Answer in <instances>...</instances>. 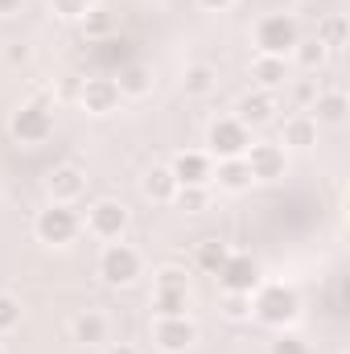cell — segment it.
I'll return each mask as SVG.
<instances>
[{"label":"cell","mask_w":350,"mask_h":354,"mask_svg":"<svg viewBox=\"0 0 350 354\" xmlns=\"http://www.w3.org/2000/svg\"><path fill=\"white\" fill-rule=\"evenodd\" d=\"M243 165H248V174L252 177L272 181V177L284 174V153H280V145H248Z\"/></svg>","instance_id":"ba28073f"},{"label":"cell","mask_w":350,"mask_h":354,"mask_svg":"<svg viewBox=\"0 0 350 354\" xmlns=\"http://www.w3.org/2000/svg\"><path fill=\"white\" fill-rule=\"evenodd\" d=\"M37 239L42 243H71L75 235H79V214L66 206V202H54L50 210H42L37 214Z\"/></svg>","instance_id":"3957f363"},{"label":"cell","mask_w":350,"mask_h":354,"mask_svg":"<svg viewBox=\"0 0 350 354\" xmlns=\"http://www.w3.org/2000/svg\"><path fill=\"white\" fill-rule=\"evenodd\" d=\"M50 132H54V120H50V107L46 103H25L12 115V136L21 145H42Z\"/></svg>","instance_id":"5b68a950"},{"label":"cell","mask_w":350,"mask_h":354,"mask_svg":"<svg viewBox=\"0 0 350 354\" xmlns=\"http://www.w3.org/2000/svg\"><path fill=\"white\" fill-rule=\"evenodd\" d=\"M153 338H157V346L169 354H181L194 346V338H198V330L185 322V317H161L157 322V330H153Z\"/></svg>","instance_id":"9c48e42d"},{"label":"cell","mask_w":350,"mask_h":354,"mask_svg":"<svg viewBox=\"0 0 350 354\" xmlns=\"http://www.w3.org/2000/svg\"><path fill=\"white\" fill-rule=\"evenodd\" d=\"M107 354H136V351H132V346H111Z\"/></svg>","instance_id":"8d00e7d4"},{"label":"cell","mask_w":350,"mask_h":354,"mask_svg":"<svg viewBox=\"0 0 350 354\" xmlns=\"http://www.w3.org/2000/svg\"><path fill=\"white\" fill-rule=\"evenodd\" d=\"M157 288H185V272L165 268V272H161V280H157Z\"/></svg>","instance_id":"d6a6232c"},{"label":"cell","mask_w":350,"mask_h":354,"mask_svg":"<svg viewBox=\"0 0 350 354\" xmlns=\"http://www.w3.org/2000/svg\"><path fill=\"white\" fill-rule=\"evenodd\" d=\"M248 309H252L248 292H227V317H248Z\"/></svg>","instance_id":"4dcf8cb0"},{"label":"cell","mask_w":350,"mask_h":354,"mask_svg":"<svg viewBox=\"0 0 350 354\" xmlns=\"http://www.w3.org/2000/svg\"><path fill=\"white\" fill-rule=\"evenodd\" d=\"M50 194H54L58 202H71V198H79V194H83V174H79L75 165H62V169H54V174H50Z\"/></svg>","instance_id":"4fadbf2b"},{"label":"cell","mask_w":350,"mask_h":354,"mask_svg":"<svg viewBox=\"0 0 350 354\" xmlns=\"http://www.w3.org/2000/svg\"><path fill=\"white\" fill-rule=\"evenodd\" d=\"M124 227H128V210H124L120 202H99V206H91V235H99V239H120Z\"/></svg>","instance_id":"30bf717a"},{"label":"cell","mask_w":350,"mask_h":354,"mask_svg":"<svg viewBox=\"0 0 350 354\" xmlns=\"http://www.w3.org/2000/svg\"><path fill=\"white\" fill-rule=\"evenodd\" d=\"M297 58H301V66H305V71H313V66H322L326 46H322V41H297Z\"/></svg>","instance_id":"d4e9b609"},{"label":"cell","mask_w":350,"mask_h":354,"mask_svg":"<svg viewBox=\"0 0 350 354\" xmlns=\"http://www.w3.org/2000/svg\"><path fill=\"white\" fill-rule=\"evenodd\" d=\"M153 305H157V313H161V317H185V305H190V288H157Z\"/></svg>","instance_id":"e0dca14e"},{"label":"cell","mask_w":350,"mask_h":354,"mask_svg":"<svg viewBox=\"0 0 350 354\" xmlns=\"http://www.w3.org/2000/svg\"><path fill=\"white\" fill-rule=\"evenodd\" d=\"M21 8V0H0V12H17Z\"/></svg>","instance_id":"e575fe53"},{"label":"cell","mask_w":350,"mask_h":354,"mask_svg":"<svg viewBox=\"0 0 350 354\" xmlns=\"http://www.w3.org/2000/svg\"><path fill=\"white\" fill-rule=\"evenodd\" d=\"M272 354H309V351H305V342H301V338L284 334V338H276V342H272Z\"/></svg>","instance_id":"1f68e13d"},{"label":"cell","mask_w":350,"mask_h":354,"mask_svg":"<svg viewBox=\"0 0 350 354\" xmlns=\"http://www.w3.org/2000/svg\"><path fill=\"white\" fill-rule=\"evenodd\" d=\"M99 272H103L107 284H132L140 276V256L132 248H124V243H111L103 252V260H99Z\"/></svg>","instance_id":"8992f818"},{"label":"cell","mask_w":350,"mask_h":354,"mask_svg":"<svg viewBox=\"0 0 350 354\" xmlns=\"http://www.w3.org/2000/svg\"><path fill=\"white\" fill-rule=\"evenodd\" d=\"M75 338H79V342H87V346L103 342V338H107V322H103L99 313H83V317L75 322Z\"/></svg>","instance_id":"ffe728a7"},{"label":"cell","mask_w":350,"mask_h":354,"mask_svg":"<svg viewBox=\"0 0 350 354\" xmlns=\"http://www.w3.org/2000/svg\"><path fill=\"white\" fill-rule=\"evenodd\" d=\"M342 37H347V21H342V17H330V21H326V29H322V37H317V41H322V46H326V50H330V46H334V50H338V46H342Z\"/></svg>","instance_id":"484cf974"},{"label":"cell","mask_w":350,"mask_h":354,"mask_svg":"<svg viewBox=\"0 0 350 354\" xmlns=\"http://www.w3.org/2000/svg\"><path fill=\"white\" fill-rule=\"evenodd\" d=\"M223 264H227V248H223L219 239L198 243V268H202V272H219Z\"/></svg>","instance_id":"603a6c76"},{"label":"cell","mask_w":350,"mask_h":354,"mask_svg":"<svg viewBox=\"0 0 350 354\" xmlns=\"http://www.w3.org/2000/svg\"><path fill=\"white\" fill-rule=\"evenodd\" d=\"M202 4H206V8H227L231 0H202Z\"/></svg>","instance_id":"d590c367"},{"label":"cell","mask_w":350,"mask_h":354,"mask_svg":"<svg viewBox=\"0 0 350 354\" xmlns=\"http://www.w3.org/2000/svg\"><path fill=\"white\" fill-rule=\"evenodd\" d=\"M83 25H87L91 37H103V33L111 29V17H107V12H95V8H91L87 17H83Z\"/></svg>","instance_id":"f546056e"},{"label":"cell","mask_w":350,"mask_h":354,"mask_svg":"<svg viewBox=\"0 0 350 354\" xmlns=\"http://www.w3.org/2000/svg\"><path fill=\"white\" fill-rule=\"evenodd\" d=\"M252 75L260 79L264 87H280V83L288 79V75H284V58H268V54H264V58H256Z\"/></svg>","instance_id":"44dd1931"},{"label":"cell","mask_w":350,"mask_h":354,"mask_svg":"<svg viewBox=\"0 0 350 354\" xmlns=\"http://www.w3.org/2000/svg\"><path fill=\"white\" fill-rule=\"evenodd\" d=\"M116 87H120V95H145V91L153 87V75H149L140 62H128V66H120Z\"/></svg>","instance_id":"5bb4252c"},{"label":"cell","mask_w":350,"mask_h":354,"mask_svg":"<svg viewBox=\"0 0 350 354\" xmlns=\"http://www.w3.org/2000/svg\"><path fill=\"white\" fill-rule=\"evenodd\" d=\"M214 276H219V284L227 292H248L252 297V288L260 284V264L252 256H227V264L219 268Z\"/></svg>","instance_id":"52a82bcc"},{"label":"cell","mask_w":350,"mask_h":354,"mask_svg":"<svg viewBox=\"0 0 350 354\" xmlns=\"http://www.w3.org/2000/svg\"><path fill=\"white\" fill-rule=\"evenodd\" d=\"M256 317H260L264 326H288L293 317H297V292L293 288H284V284H268L260 288V297H256Z\"/></svg>","instance_id":"7a4b0ae2"},{"label":"cell","mask_w":350,"mask_h":354,"mask_svg":"<svg viewBox=\"0 0 350 354\" xmlns=\"http://www.w3.org/2000/svg\"><path fill=\"white\" fill-rule=\"evenodd\" d=\"M116 103H120L116 79H87V83H83V107H87V111L103 115V111H111Z\"/></svg>","instance_id":"7c38bea8"},{"label":"cell","mask_w":350,"mask_h":354,"mask_svg":"<svg viewBox=\"0 0 350 354\" xmlns=\"http://www.w3.org/2000/svg\"><path fill=\"white\" fill-rule=\"evenodd\" d=\"M177 202H181V210H202L206 194H202V185H177Z\"/></svg>","instance_id":"4316f807"},{"label":"cell","mask_w":350,"mask_h":354,"mask_svg":"<svg viewBox=\"0 0 350 354\" xmlns=\"http://www.w3.org/2000/svg\"><path fill=\"white\" fill-rule=\"evenodd\" d=\"M313 111H317V120H322V124H342V120H347V99H342L338 91H330V95H317Z\"/></svg>","instance_id":"ac0fdd59"},{"label":"cell","mask_w":350,"mask_h":354,"mask_svg":"<svg viewBox=\"0 0 350 354\" xmlns=\"http://www.w3.org/2000/svg\"><path fill=\"white\" fill-rule=\"evenodd\" d=\"M145 194H149L153 202H169V198L177 194L174 174H169V169H153V174L145 177Z\"/></svg>","instance_id":"d6986e66"},{"label":"cell","mask_w":350,"mask_h":354,"mask_svg":"<svg viewBox=\"0 0 350 354\" xmlns=\"http://www.w3.org/2000/svg\"><path fill=\"white\" fill-rule=\"evenodd\" d=\"M17 322H21V305H17L12 297H0V334L12 330Z\"/></svg>","instance_id":"83f0119b"},{"label":"cell","mask_w":350,"mask_h":354,"mask_svg":"<svg viewBox=\"0 0 350 354\" xmlns=\"http://www.w3.org/2000/svg\"><path fill=\"white\" fill-rule=\"evenodd\" d=\"M284 145H293V149H309V145H317V120H309V115L288 120V124H284Z\"/></svg>","instance_id":"2e32d148"},{"label":"cell","mask_w":350,"mask_h":354,"mask_svg":"<svg viewBox=\"0 0 350 354\" xmlns=\"http://www.w3.org/2000/svg\"><path fill=\"white\" fill-rule=\"evenodd\" d=\"M297 41H301V25L284 12H272L256 25V46L268 58H284L288 50H297Z\"/></svg>","instance_id":"6da1fadb"},{"label":"cell","mask_w":350,"mask_h":354,"mask_svg":"<svg viewBox=\"0 0 350 354\" xmlns=\"http://www.w3.org/2000/svg\"><path fill=\"white\" fill-rule=\"evenodd\" d=\"M210 87H214L210 66H190V71H185V91H190V95H206Z\"/></svg>","instance_id":"cb8c5ba5"},{"label":"cell","mask_w":350,"mask_h":354,"mask_svg":"<svg viewBox=\"0 0 350 354\" xmlns=\"http://www.w3.org/2000/svg\"><path fill=\"white\" fill-rule=\"evenodd\" d=\"M248 181H252V174H248L243 157H235V161H223V165H219V185H223V189H243Z\"/></svg>","instance_id":"7402d4cb"},{"label":"cell","mask_w":350,"mask_h":354,"mask_svg":"<svg viewBox=\"0 0 350 354\" xmlns=\"http://www.w3.org/2000/svg\"><path fill=\"white\" fill-rule=\"evenodd\" d=\"M248 145H252L248 124H239V120H214V124H210V153H214V157L235 161V157L248 153Z\"/></svg>","instance_id":"277c9868"},{"label":"cell","mask_w":350,"mask_h":354,"mask_svg":"<svg viewBox=\"0 0 350 354\" xmlns=\"http://www.w3.org/2000/svg\"><path fill=\"white\" fill-rule=\"evenodd\" d=\"M169 174H174L177 185H206L210 181V157L206 153H181Z\"/></svg>","instance_id":"8fae6325"},{"label":"cell","mask_w":350,"mask_h":354,"mask_svg":"<svg viewBox=\"0 0 350 354\" xmlns=\"http://www.w3.org/2000/svg\"><path fill=\"white\" fill-rule=\"evenodd\" d=\"M8 58H12V62H25V58H29V50H25V46H17V50H8Z\"/></svg>","instance_id":"836d02e7"},{"label":"cell","mask_w":350,"mask_h":354,"mask_svg":"<svg viewBox=\"0 0 350 354\" xmlns=\"http://www.w3.org/2000/svg\"><path fill=\"white\" fill-rule=\"evenodd\" d=\"M54 12L58 17H87L91 0H54Z\"/></svg>","instance_id":"f1b7e54d"},{"label":"cell","mask_w":350,"mask_h":354,"mask_svg":"<svg viewBox=\"0 0 350 354\" xmlns=\"http://www.w3.org/2000/svg\"><path fill=\"white\" fill-rule=\"evenodd\" d=\"M239 124H268L272 120V95H243L239 99V115H235Z\"/></svg>","instance_id":"9a60e30c"}]
</instances>
